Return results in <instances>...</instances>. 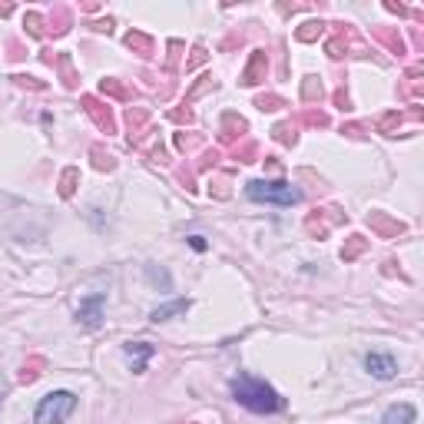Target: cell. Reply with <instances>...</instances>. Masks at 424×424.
I'll return each instance as SVG.
<instances>
[{
	"label": "cell",
	"instance_id": "obj_31",
	"mask_svg": "<svg viewBox=\"0 0 424 424\" xmlns=\"http://www.w3.org/2000/svg\"><path fill=\"white\" fill-rule=\"evenodd\" d=\"M203 146V136H199V133H176V149H179V153H186V156H189V153H192V149H199Z\"/></svg>",
	"mask_w": 424,
	"mask_h": 424
},
{
	"label": "cell",
	"instance_id": "obj_24",
	"mask_svg": "<svg viewBox=\"0 0 424 424\" xmlns=\"http://www.w3.org/2000/svg\"><path fill=\"white\" fill-rule=\"evenodd\" d=\"M325 27H328V23H322V20H305V23L295 30V40H302V43H315V40L325 34Z\"/></svg>",
	"mask_w": 424,
	"mask_h": 424
},
{
	"label": "cell",
	"instance_id": "obj_26",
	"mask_svg": "<svg viewBox=\"0 0 424 424\" xmlns=\"http://www.w3.org/2000/svg\"><path fill=\"white\" fill-rule=\"evenodd\" d=\"M322 96H325L322 80H318V76H305V80H302V100H305V103H318Z\"/></svg>",
	"mask_w": 424,
	"mask_h": 424
},
{
	"label": "cell",
	"instance_id": "obj_18",
	"mask_svg": "<svg viewBox=\"0 0 424 424\" xmlns=\"http://www.w3.org/2000/svg\"><path fill=\"white\" fill-rule=\"evenodd\" d=\"M421 74H424L421 63H418V67H408L405 83H401V96H405V100H411V103H418V100H421Z\"/></svg>",
	"mask_w": 424,
	"mask_h": 424
},
{
	"label": "cell",
	"instance_id": "obj_6",
	"mask_svg": "<svg viewBox=\"0 0 424 424\" xmlns=\"http://www.w3.org/2000/svg\"><path fill=\"white\" fill-rule=\"evenodd\" d=\"M83 110H87V116L96 123L100 133H107V136L116 133V116H113L110 103H103L100 96H83Z\"/></svg>",
	"mask_w": 424,
	"mask_h": 424
},
{
	"label": "cell",
	"instance_id": "obj_46",
	"mask_svg": "<svg viewBox=\"0 0 424 424\" xmlns=\"http://www.w3.org/2000/svg\"><path fill=\"white\" fill-rule=\"evenodd\" d=\"M90 27H93V30H100V34H110V30H113V20L110 17H107V20H93Z\"/></svg>",
	"mask_w": 424,
	"mask_h": 424
},
{
	"label": "cell",
	"instance_id": "obj_25",
	"mask_svg": "<svg viewBox=\"0 0 424 424\" xmlns=\"http://www.w3.org/2000/svg\"><path fill=\"white\" fill-rule=\"evenodd\" d=\"M272 140L282 143V146H295L298 143V123H278V126L272 129Z\"/></svg>",
	"mask_w": 424,
	"mask_h": 424
},
{
	"label": "cell",
	"instance_id": "obj_7",
	"mask_svg": "<svg viewBox=\"0 0 424 424\" xmlns=\"http://www.w3.org/2000/svg\"><path fill=\"white\" fill-rule=\"evenodd\" d=\"M149 120H153V113L146 107H129L126 110V126H129V143L133 146H143V140L153 136V129H149Z\"/></svg>",
	"mask_w": 424,
	"mask_h": 424
},
{
	"label": "cell",
	"instance_id": "obj_20",
	"mask_svg": "<svg viewBox=\"0 0 424 424\" xmlns=\"http://www.w3.org/2000/svg\"><path fill=\"white\" fill-rule=\"evenodd\" d=\"M56 70H60V80H63V90H76L80 87V76H76L74 70V60H70V54H56Z\"/></svg>",
	"mask_w": 424,
	"mask_h": 424
},
{
	"label": "cell",
	"instance_id": "obj_47",
	"mask_svg": "<svg viewBox=\"0 0 424 424\" xmlns=\"http://www.w3.org/2000/svg\"><path fill=\"white\" fill-rule=\"evenodd\" d=\"M189 245H192L196 252H205V249H209V242H205L203 236H189Z\"/></svg>",
	"mask_w": 424,
	"mask_h": 424
},
{
	"label": "cell",
	"instance_id": "obj_4",
	"mask_svg": "<svg viewBox=\"0 0 424 424\" xmlns=\"http://www.w3.org/2000/svg\"><path fill=\"white\" fill-rule=\"evenodd\" d=\"M348 219L338 205H322V209H315L309 212V219H305V232L315 236V239H322V236H328L335 225H342V222Z\"/></svg>",
	"mask_w": 424,
	"mask_h": 424
},
{
	"label": "cell",
	"instance_id": "obj_12",
	"mask_svg": "<svg viewBox=\"0 0 424 424\" xmlns=\"http://www.w3.org/2000/svg\"><path fill=\"white\" fill-rule=\"evenodd\" d=\"M405 120H411V123H418L421 120V107H414V110H391V113H385L375 126H378V133H385V136H398V129H401V123Z\"/></svg>",
	"mask_w": 424,
	"mask_h": 424
},
{
	"label": "cell",
	"instance_id": "obj_1",
	"mask_svg": "<svg viewBox=\"0 0 424 424\" xmlns=\"http://www.w3.org/2000/svg\"><path fill=\"white\" fill-rule=\"evenodd\" d=\"M232 398L239 401L242 408L256 411V414H276L285 408L282 394H278L272 385H265L262 378H252V375H239L232 378Z\"/></svg>",
	"mask_w": 424,
	"mask_h": 424
},
{
	"label": "cell",
	"instance_id": "obj_19",
	"mask_svg": "<svg viewBox=\"0 0 424 424\" xmlns=\"http://www.w3.org/2000/svg\"><path fill=\"white\" fill-rule=\"evenodd\" d=\"M414 418H418L414 405L401 401V405H391V408H388L385 418H381V424H414Z\"/></svg>",
	"mask_w": 424,
	"mask_h": 424
},
{
	"label": "cell",
	"instance_id": "obj_38",
	"mask_svg": "<svg viewBox=\"0 0 424 424\" xmlns=\"http://www.w3.org/2000/svg\"><path fill=\"white\" fill-rule=\"evenodd\" d=\"M216 163H219V153H216V149H212V153L205 149L203 156H199V163H196V172H209V169L216 166Z\"/></svg>",
	"mask_w": 424,
	"mask_h": 424
},
{
	"label": "cell",
	"instance_id": "obj_33",
	"mask_svg": "<svg viewBox=\"0 0 424 424\" xmlns=\"http://www.w3.org/2000/svg\"><path fill=\"white\" fill-rule=\"evenodd\" d=\"M256 156H258V146L252 140H245L242 146L232 149V159H236V163H256Z\"/></svg>",
	"mask_w": 424,
	"mask_h": 424
},
{
	"label": "cell",
	"instance_id": "obj_22",
	"mask_svg": "<svg viewBox=\"0 0 424 424\" xmlns=\"http://www.w3.org/2000/svg\"><path fill=\"white\" fill-rule=\"evenodd\" d=\"M70 23H74V14H70L67 7H54V14H50V27H47V34H54V37H63V34L70 30Z\"/></svg>",
	"mask_w": 424,
	"mask_h": 424
},
{
	"label": "cell",
	"instance_id": "obj_10",
	"mask_svg": "<svg viewBox=\"0 0 424 424\" xmlns=\"http://www.w3.org/2000/svg\"><path fill=\"white\" fill-rule=\"evenodd\" d=\"M245 129H249V123L242 120L239 113H222V123H219V143L222 146H232V143H239L242 136H245Z\"/></svg>",
	"mask_w": 424,
	"mask_h": 424
},
{
	"label": "cell",
	"instance_id": "obj_41",
	"mask_svg": "<svg viewBox=\"0 0 424 424\" xmlns=\"http://www.w3.org/2000/svg\"><path fill=\"white\" fill-rule=\"evenodd\" d=\"M169 120L172 123H192V110L189 107H176V110L169 113Z\"/></svg>",
	"mask_w": 424,
	"mask_h": 424
},
{
	"label": "cell",
	"instance_id": "obj_28",
	"mask_svg": "<svg viewBox=\"0 0 424 424\" xmlns=\"http://www.w3.org/2000/svg\"><path fill=\"white\" fill-rule=\"evenodd\" d=\"M146 278L159 289V292H169V289H172V278H169V272L163 269V265H146Z\"/></svg>",
	"mask_w": 424,
	"mask_h": 424
},
{
	"label": "cell",
	"instance_id": "obj_42",
	"mask_svg": "<svg viewBox=\"0 0 424 424\" xmlns=\"http://www.w3.org/2000/svg\"><path fill=\"white\" fill-rule=\"evenodd\" d=\"M176 176H179V179H183L186 183V189H189V192H192V189H196V169H176Z\"/></svg>",
	"mask_w": 424,
	"mask_h": 424
},
{
	"label": "cell",
	"instance_id": "obj_3",
	"mask_svg": "<svg viewBox=\"0 0 424 424\" xmlns=\"http://www.w3.org/2000/svg\"><path fill=\"white\" fill-rule=\"evenodd\" d=\"M74 411H76L74 391H50L47 398H40L37 411H34V424H63Z\"/></svg>",
	"mask_w": 424,
	"mask_h": 424
},
{
	"label": "cell",
	"instance_id": "obj_32",
	"mask_svg": "<svg viewBox=\"0 0 424 424\" xmlns=\"http://www.w3.org/2000/svg\"><path fill=\"white\" fill-rule=\"evenodd\" d=\"M209 90H216V80H212V76L205 74V76H199V83H196L192 90L186 93V103H183V107H189L192 100H199V96H203V93H209Z\"/></svg>",
	"mask_w": 424,
	"mask_h": 424
},
{
	"label": "cell",
	"instance_id": "obj_45",
	"mask_svg": "<svg viewBox=\"0 0 424 424\" xmlns=\"http://www.w3.org/2000/svg\"><path fill=\"white\" fill-rule=\"evenodd\" d=\"M385 10H388V14H398V17H408V14H411L405 3H385Z\"/></svg>",
	"mask_w": 424,
	"mask_h": 424
},
{
	"label": "cell",
	"instance_id": "obj_8",
	"mask_svg": "<svg viewBox=\"0 0 424 424\" xmlns=\"http://www.w3.org/2000/svg\"><path fill=\"white\" fill-rule=\"evenodd\" d=\"M365 371H368L371 378H378V381H391L398 375V361L388 351H368L365 355Z\"/></svg>",
	"mask_w": 424,
	"mask_h": 424
},
{
	"label": "cell",
	"instance_id": "obj_43",
	"mask_svg": "<svg viewBox=\"0 0 424 424\" xmlns=\"http://www.w3.org/2000/svg\"><path fill=\"white\" fill-rule=\"evenodd\" d=\"M342 133H345V136H351V140H358V136H365V123H345V126H342Z\"/></svg>",
	"mask_w": 424,
	"mask_h": 424
},
{
	"label": "cell",
	"instance_id": "obj_34",
	"mask_svg": "<svg viewBox=\"0 0 424 424\" xmlns=\"http://www.w3.org/2000/svg\"><path fill=\"white\" fill-rule=\"evenodd\" d=\"M256 107L262 113H272V110H282V107H285V100H282L278 93H262V96H256Z\"/></svg>",
	"mask_w": 424,
	"mask_h": 424
},
{
	"label": "cell",
	"instance_id": "obj_5",
	"mask_svg": "<svg viewBox=\"0 0 424 424\" xmlns=\"http://www.w3.org/2000/svg\"><path fill=\"white\" fill-rule=\"evenodd\" d=\"M103 305H107V295H103V292L80 298V305H76V322H80L87 332H96V328L103 325Z\"/></svg>",
	"mask_w": 424,
	"mask_h": 424
},
{
	"label": "cell",
	"instance_id": "obj_11",
	"mask_svg": "<svg viewBox=\"0 0 424 424\" xmlns=\"http://www.w3.org/2000/svg\"><path fill=\"white\" fill-rule=\"evenodd\" d=\"M368 225L375 236H381V239H398V236H405V222L401 219H391L388 212H368Z\"/></svg>",
	"mask_w": 424,
	"mask_h": 424
},
{
	"label": "cell",
	"instance_id": "obj_49",
	"mask_svg": "<svg viewBox=\"0 0 424 424\" xmlns=\"http://www.w3.org/2000/svg\"><path fill=\"white\" fill-rule=\"evenodd\" d=\"M7 14H10V7H7V3H3V7H0V17H7Z\"/></svg>",
	"mask_w": 424,
	"mask_h": 424
},
{
	"label": "cell",
	"instance_id": "obj_39",
	"mask_svg": "<svg viewBox=\"0 0 424 424\" xmlns=\"http://www.w3.org/2000/svg\"><path fill=\"white\" fill-rule=\"evenodd\" d=\"M166 50H169V56H166V67L172 70L176 63H179V54H183V40H169L166 43Z\"/></svg>",
	"mask_w": 424,
	"mask_h": 424
},
{
	"label": "cell",
	"instance_id": "obj_37",
	"mask_svg": "<svg viewBox=\"0 0 424 424\" xmlns=\"http://www.w3.org/2000/svg\"><path fill=\"white\" fill-rule=\"evenodd\" d=\"M14 83H17V87H23V90H47V83H43V80H37V76H27V74H17V76H14Z\"/></svg>",
	"mask_w": 424,
	"mask_h": 424
},
{
	"label": "cell",
	"instance_id": "obj_48",
	"mask_svg": "<svg viewBox=\"0 0 424 424\" xmlns=\"http://www.w3.org/2000/svg\"><path fill=\"white\" fill-rule=\"evenodd\" d=\"M7 50H10V60H20V56H23V47H20L17 40H14V43H10Z\"/></svg>",
	"mask_w": 424,
	"mask_h": 424
},
{
	"label": "cell",
	"instance_id": "obj_17",
	"mask_svg": "<svg viewBox=\"0 0 424 424\" xmlns=\"http://www.w3.org/2000/svg\"><path fill=\"white\" fill-rule=\"evenodd\" d=\"M100 96H107V100H120V103H129V100H133V90H129L123 80H116V76H103V80H100Z\"/></svg>",
	"mask_w": 424,
	"mask_h": 424
},
{
	"label": "cell",
	"instance_id": "obj_14",
	"mask_svg": "<svg viewBox=\"0 0 424 424\" xmlns=\"http://www.w3.org/2000/svg\"><path fill=\"white\" fill-rule=\"evenodd\" d=\"M371 37L378 40L381 47H388V54H394V56L405 54V40H401V34H398V27H375Z\"/></svg>",
	"mask_w": 424,
	"mask_h": 424
},
{
	"label": "cell",
	"instance_id": "obj_23",
	"mask_svg": "<svg viewBox=\"0 0 424 424\" xmlns=\"http://www.w3.org/2000/svg\"><path fill=\"white\" fill-rule=\"evenodd\" d=\"M365 249H368V239L365 236H348L345 239V245H342V262H355L358 256H365Z\"/></svg>",
	"mask_w": 424,
	"mask_h": 424
},
{
	"label": "cell",
	"instance_id": "obj_15",
	"mask_svg": "<svg viewBox=\"0 0 424 424\" xmlns=\"http://www.w3.org/2000/svg\"><path fill=\"white\" fill-rule=\"evenodd\" d=\"M189 305H192V298H176V302H166V305H156L153 312H149V322H169V318H176V315H186L189 312Z\"/></svg>",
	"mask_w": 424,
	"mask_h": 424
},
{
	"label": "cell",
	"instance_id": "obj_40",
	"mask_svg": "<svg viewBox=\"0 0 424 424\" xmlns=\"http://www.w3.org/2000/svg\"><path fill=\"white\" fill-rule=\"evenodd\" d=\"M205 47H196V50H192V56H189V63H186V74H192V70H196V67H203L205 63Z\"/></svg>",
	"mask_w": 424,
	"mask_h": 424
},
{
	"label": "cell",
	"instance_id": "obj_16",
	"mask_svg": "<svg viewBox=\"0 0 424 424\" xmlns=\"http://www.w3.org/2000/svg\"><path fill=\"white\" fill-rule=\"evenodd\" d=\"M123 43H126L136 56H143V60H149V56L156 54V43H153V37H149V34H143V30H129L126 37H123Z\"/></svg>",
	"mask_w": 424,
	"mask_h": 424
},
{
	"label": "cell",
	"instance_id": "obj_27",
	"mask_svg": "<svg viewBox=\"0 0 424 424\" xmlns=\"http://www.w3.org/2000/svg\"><path fill=\"white\" fill-rule=\"evenodd\" d=\"M76 183H80V169L67 166L63 172H60V196H63V199H70V196L76 192Z\"/></svg>",
	"mask_w": 424,
	"mask_h": 424
},
{
	"label": "cell",
	"instance_id": "obj_35",
	"mask_svg": "<svg viewBox=\"0 0 424 424\" xmlns=\"http://www.w3.org/2000/svg\"><path fill=\"white\" fill-rule=\"evenodd\" d=\"M23 27H27V34H30V37H47V27H43V17H40L37 10H30V14L23 17Z\"/></svg>",
	"mask_w": 424,
	"mask_h": 424
},
{
	"label": "cell",
	"instance_id": "obj_36",
	"mask_svg": "<svg viewBox=\"0 0 424 424\" xmlns=\"http://www.w3.org/2000/svg\"><path fill=\"white\" fill-rule=\"evenodd\" d=\"M209 196H216V199H229V176H212V183H209Z\"/></svg>",
	"mask_w": 424,
	"mask_h": 424
},
{
	"label": "cell",
	"instance_id": "obj_29",
	"mask_svg": "<svg viewBox=\"0 0 424 424\" xmlns=\"http://www.w3.org/2000/svg\"><path fill=\"white\" fill-rule=\"evenodd\" d=\"M90 156H93V166L100 169V172H113V169H116V156H113V153H107L103 146H93Z\"/></svg>",
	"mask_w": 424,
	"mask_h": 424
},
{
	"label": "cell",
	"instance_id": "obj_44",
	"mask_svg": "<svg viewBox=\"0 0 424 424\" xmlns=\"http://www.w3.org/2000/svg\"><path fill=\"white\" fill-rule=\"evenodd\" d=\"M332 100H335V107H338V110H345V113L351 110V100H348V93H345V90H335Z\"/></svg>",
	"mask_w": 424,
	"mask_h": 424
},
{
	"label": "cell",
	"instance_id": "obj_13",
	"mask_svg": "<svg viewBox=\"0 0 424 424\" xmlns=\"http://www.w3.org/2000/svg\"><path fill=\"white\" fill-rule=\"evenodd\" d=\"M123 351H126V358H129V368L136 371V375H143L146 361L156 355V345H149V342H126Z\"/></svg>",
	"mask_w": 424,
	"mask_h": 424
},
{
	"label": "cell",
	"instance_id": "obj_2",
	"mask_svg": "<svg viewBox=\"0 0 424 424\" xmlns=\"http://www.w3.org/2000/svg\"><path fill=\"white\" fill-rule=\"evenodd\" d=\"M245 196L252 203H272V205L302 203V189H295L285 179H252V183H245Z\"/></svg>",
	"mask_w": 424,
	"mask_h": 424
},
{
	"label": "cell",
	"instance_id": "obj_9",
	"mask_svg": "<svg viewBox=\"0 0 424 424\" xmlns=\"http://www.w3.org/2000/svg\"><path fill=\"white\" fill-rule=\"evenodd\" d=\"M269 76V54L265 50H252L249 56V63H245V70H242V87H258L262 80Z\"/></svg>",
	"mask_w": 424,
	"mask_h": 424
},
{
	"label": "cell",
	"instance_id": "obj_30",
	"mask_svg": "<svg viewBox=\"0 0 424 424\" xmlns=\"http://www.w3.org/2000/svg\"><path fill=\"white\" fill-rule=\"evenodd\" d=\"M298 126H328V116L322 110H315V107H305V110L298 113V120H295Z\"/></svg>",
	"mask_w": 424,
	"mask_h": 424
},
{
	"label": "cell",
	"instance_id": "obj_21",
	"mask_svg": "<svg viewBox=\"0 0 424 424\" xmlns=\"http://www.w3.org/2000/svg\"><path fill=\"white\" fill-rule=\"evenodd\" d=\"M47 368V358L43 355H30L27 361H23V368H20V385H34L40 375Z\"/></svg>",
	"mask_w": 424,
	"mask_h": 424
}]
</instances>
